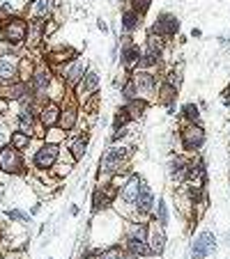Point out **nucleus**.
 I'll list each match as a JSON object with an SVG mask.
<instances>
[{
  "mask_svg": "<svg viewBox=\"0 0 230 259\" xmlns=\"http://www.w3.org/2000/svg\"><path fill=\"white\" fill-rule=\"evenodd\" d=\"M150 3H152V0H132V10L138 12V14H145L148 7H150Z\"/></svg>",
  "mask_w": 230,
  "mask_h": 259,
  "instance_id": "obj_34",
  "label": "nucleus"
},
{
  "mask_svg": "<svg viewBox=\"0 0 230 259\" xmlns=\"http://www.w3.org/2000/svg\"><path fill=\"white\" fill-rule=\"evenodd\" d=\"M0 170L10 174H19L23 172V156L21 151L14 149L12 145H3L0 147Z\"/></svg>",
  "mask_w": 230,
  "mask_h": 259,
  "instance_id": "obj_5",
  "label": "nucleus"
},
{
  "mask_svg": "<svg viewBox=\"0 0 230 259\" xmlns=\"http://www.w3.org/2000/svg\"><path fill=\"white\" fill-rule=\"evenodd\" d=\"M221 42H230V35H228V37H225V39H221Z\"/></svg>",
  "mask_w": 230,
  "mask_h": 259,
  "instance_id": "obj_40",
  "label": "nucleus"
},
{
  "mask_svg": "<svg viewBox=\"0 0 230 259\" xmlns=\"http://www.w3.org/2000/svg\"><path fill=\"white\" fill-rule=\"evenodd\" d=\"M145 234H148V225L145 222H132L127 227V234H125L127 254H132V257H150Z\"/></svg>",
  "mask_w": 230,
  "mask_h": 259,
  "instance_id": "obj_1",
  "label": "nucleus"
},
{
  "mask_svg": "<svg viewBox=\"0 0 230 259\" xmlns=\"http://www.w3.org/2000/svg\"><path fill=\"white\" fill-rule=\"evenodd\" d=\"M39 122H42L44 129H53V126L60 122V106L53 101H46V106L42 108V113H39Z\"/></svg>",
  "mask_w": 230,
  "mask_h": 259,
  "instance_id": "obj_16",
  "label": "nucleus"
},
{
  "mask_svg": "<svg viewBox=\"0 0 230 259\" xmlns=\"http://www.w3.org/2000/svg\"><path fill=\"white\" fill-rule=\"evenodd\" d=\"M0 138H3V131H0Z\"/></svg>",
  "mask_w": 230,
  "mask_h": 259,
  "instance_id": "obj_42",
  "label": "nucleus"
},
{
  "mask_svg": "<svg viewBox=\"0 0 230 259\" xmlns=\"http://www.w3.org/2000/svg\"><path fill=\"white\" fill-rule=\"evenodd\" d=\"M182 117L186 119V124H200V113H198V106H193V103L182 106Z\"/></svg>",
  "mask_w": 230,
  "mask_h": 259,
  "instance_id": "obj_27",
  "label": "nucleus"
},
{
  "mask_svg": "<svg viewBox=\"0 0 230 259\" xmlns=\"http://www.w3.org/2000/svg\"><path fill=\"white\" fill-rule=\"evenodd\" d=\"M180 140H182V147L186 151H196L205 145V131L200 124H186L182 126L180 131Z\"/></svg>",
  "mask_w": 230,
  "mask_h": 259,
  "instance_id": "obj_6",
  "label": "nucleus"
},
{
  "mask_svg": "<svg viewBox=\"0 0 230 259\" xmlns=\"http://www.w3.org/2000/svg\"><path fill=\"white\" fill-rule=\"evenodd\" d=\"M145 243H148V248H150V254H157V257L164 254V250H166V229L157 220H152L148 225Z\"/></svg>",
  "mask_w": 230,
  "mask_h": 259,
  "instance_id": "obj_8",
  "label": "nucleus"
},
{
  "mask_svg": "<svg viewBox=\"0 0 230 259\" xmlns=\"http://www.w3.org/2000/svg\"><path fill=\"white\" fill-rule=\"evenodd\" d=\"M200 35H203V33H200L198 28H193V30H191V37H200Z\"/></svg>",
  "mask_w": 230,
  "mask_h": 259,
  "instance_id": "obj_39",
  "label": "nucleus"
},
{
  "mask_svg": "<svg viewBox=\"0 0 230 259\" xmlns=\"http://www.w3.org/2000/svg\"><path fill=\"white\" fill-rule=\"evenodd\" d=\"M170 179L175 181V184H184L186 181V170H189V161H184L182 156H175L173 161H170Z\"/></svg>",
  "mask_w": 230,
  "mask_h": 259,
  "instance_id": "obj_18",
  "label": "nucleus"
},
{
  "mask_svg": "<svg viewBox=\"0 0 230 259\" xmlns=\"http://www.w3.org/2000/svg\"><path fill=\"white\" fill-rule=\"evenodd\" d=\"M88 135H78L76 140L71 142V158L74 161H83V156L88 154Z\"/></svg>",
  "mask_w": 230,
  "mask_h": 259,
  "instance_id": "obj_24",
  "label": "nucleus"
},
{
  "mask_svg": "<svg viewBox=\"0 0 230 259\" xmlns=\"http://www.w3.org/2000/svg\"><path fill=\"white\" fill-rule=\"evenodd\" d=\"M145 108H148V101H143V99H134V101H129V103L125 106V110L129 113V117H132V119L143 117Z\"/></svg>",
  "mask_w": 230,
  "mask_h": 259,
  "instance_id": "obj_25",
  "label": "nucleus"
},
{
  "mask_svg": "<svg viewBox=\"0 0 230 259\" xmlns=\"http://www.w3.org/2000/svg\"><path fill=\"white\" fill-rule=\"evenodd\" d=\"M78 119V113L74 108H67V110H60V124H62V131H71L74 129V124H76Z\"/></svg>",
  "mask_w": 230,
  "mask_h": 259,
  "instance_id": "obj_26",
  "label": "nucleus"
},
{
  "mask_svg": "<svg viewBox=\"0 0 230 259\" xmlns=\"http://www.w3.org/2000/svg\"><path fill=\"white\" fill-rule=\"evenodd\" d=\"M97 28H99V30H101V33H106V30H108V26H106V21H104V19H97Z\"/></svg>",
  "mask_w": 230,
  "mask_h": 259,
  "instance_id": "obj_35",
  "label": "nucleus"
},
{
  "mask_svg": "<svg viewBox=\"0 0 230 259\" xmlns=\"http://www.w3.org/2000/svg\"><path fill=\"white\" fill-rule=\"evenodd\" d=\"M5 216L10 218V220H17V222H30V216H28V213H23L21 209H7Z\"/></svg>",
  "mask_w": 230,
  "mask_h": 259,
  "instance_id": "obj_32",
  "label": "nucleus"
},
{
  "mask_svg": "<svg viewBox=\"0 0 230 259\" xmlns=\"http://www.w3.org/2000/svg\"><path fill=\"white\" fill-rule=\"evenodd\" d=\"M5 110H7V101L5 99H0V113H5Z\"/></svg>",
  "mask_w": 230,
  "mask_h": 259,
  "instance_id": "obj_37",
  "label": "nucleus"
},
{
  "mask_svg": "<svg viewBox=\"0 0 230 259\" xmlns=\"http://www.w3.org/2000/svg\"><path fill=\"white\" fill-rule=\"evenodd\" d=\"M26 35H28V23L23 19H7L5 28H3V39L7 44H23L26 42Z\"/></svg>",
  "mask_w": 230,
  "mask_h": 259,
  "instance_id": "obj_10",
  "label": "nucleus"
},
{
  "mask_svg": "<svg viewBox=\"0 0 230 259\" xmlns=\"http://www.w3.org/2000/svg\"><path fill=\"white\" fill-rule=\"evenodd\" d=\"M138 60H141V51H138V46H134V44H125V46H122V65H125L127 69H132V67L138 65Z\"/></svg>",
  "mask_w": 230,
  "mask_h": 259,
  "instance_id": "obj_21",
  "label": "nucleus"
},
{
  "mask_svg": "<svg viewBox=\"0 0 230 259\" xmlns=\"http://www.w3.org/2000/svg\"><path fill=\"white\" fill-rule=\"evenodd\" d=\"M28 92H30V85H28V83H23V81L12 83V85L7 87L5 99H7V101H21V99L26 97Z\"/></svg>",
  "mask_w": 230,
  "mask_h": 259,
  "instance_id": "obj_22",
  "label": "nucleus"
},
{
  "mask_svg": "<svg viewBox=\"0 0 230 259\" xmlns=\"http://www.w3.org/2000/svg\"><path fill=\"white\" fill-rule=\"evenodd\" d=\"M177 30H180V21H177L175 14H168V12L159 14L157 23H154V28H152V33H157L159 37H175Z\"/></svg>",
  "mask_w": 230,
  "mask_h": 259,
  "instance_id": "obj_11",
  "label": "nucleus"
},
{
  "mask_svg": "<svg viewBox=\"0 0 230 259\" xmlns=\"http://www.w3.org/2000/svg\"><path fill=\"white\" fill-rule=\"evenodd\" d=\"M177 90H175V87H170L168 85V83H164V85H161V101H164L166 103V106H173V101H175V97H177Z\"/></svg>",
  "mask_w": 230,
  "mask_h": 259,
  "instance_id": "obj_30",
  "label": "nucleus"
},
{
  "mask_svg": "<svg viewBox=\"0 0 230 259\" xmlns=\"http://www.w3.org/2000/svg\"><path fill=\"white\" fill-rule=\"evenodd\" d=\"M129 257H132V254H129ZM132 259H145V257H132Z\"/></svg>",
  "mask_w": 230,
  "mask_h": 259,
  "instance_id": "obj_41",
  "label": "nucleus"
},
{
  "mask_svg": "<svg viewBox=\"0 0 230 259\" xmlns=\"http://www.w3.org/2000/svg\"><path fill=\"white\" fill-rule=\"evenodd\" d=\"M115 60H118V44L110 49V62H115Z\"/></svg>",
  "mask_w": 230,
  "mask_h": 259,
  "instance_id": "obj_36",
  "label": "nucleus"
},
{
  "mask_svg": "<svg viewBox=\"0 0 230 259\" xmlns=\"http://www.w3.org/2000/svg\"><path fill=\"white\" fill-rule=\"evenodd\" d=\"M35 124H37V110L30 106V108H23L19 113V131L26 135H33Z\"/></svg>",
  "mask_w": 230,
  "mask_h": 259,
  "instance_id": "obj_17",
  "label": "nucleus"
},
{
  "mask_svg": "<svg viewBox=\"0 0 230 259\" xmlns=\"http://www.w3.org/2000/svg\"><path fill=\"white\" fill-rule=\"evenodd\" d=\"M138 26H141V14H138V12H134L132 7H127V12L122 14V28H125V33L132 35Z\"/></svg>",
  "mask_w": 230,
  "mask_h": 259,
  "instance_id": "obj_23",
  "label": "nucleus"
},
{
  "mask_svg": "<svg viewBox=\"0 0 230 259\" xmlns=\"http://www.w3.org/2000/svg\"><path fill=\"white\" fill-rule=\"evenodd\" d=\"M129 156V147H110L99 161V174H113L120 170V165Z\"/></svg>",
  "mask_w": 230,
  "mask_h": 259,
  "instance_id": "obj_3",
  "label": "nucleus"
},
{
  "mask_svg": "<svg viewBox=\"0 0 230 259\" xmlns=\"http://www.w3.org/2000/svg\"><path fill=\"white\" fill-rule=\"evenodd\" d=\"M19 71V62L14 55H3L0 58V81H14Z\"/></svg>",
  "mask_w": 230,
  "mask_h": 259,
  "instance_id": "obj_19",
  "label": "nucleus"
},
{
  "mask_svg": "<svg viewBox=\"0 0 230 259\" xmlns=\"http://www.w3.org/2000/svg\"><path fill=\"white\" fill-rule=\"evenodd\" d=\"M99 85H101V76L97 74L94 69L85 71V76H83V81L78 83V92H81V97H92V94H97Z\"/></svg>",
  "mask_w": 230,
  "mask_h": 259,
  "instance_id": "obj_15",
  "label": "nucleus"
},
{
  "mask_svg": "<svg viewBox=\"0 0 230 259\" xmlns=\"http://www.w3.org/2000/svg\"><path fill=\"white\" fill-rule=\"evenodd\" d=\"M49 85H51V71L46 69V67H42V69L35 71L33 78H30V90L35 92V99L44 97V92L49 90Z\"/></svg>",
  "mask_w": 230,
  "mask_h": 259,
  "instance_id": "obj_14",
  "label": "nucleus"
},
{
  "mask_svg": "<svg viewBox=\"0 0 230 259\" xmlns=\"http://www.w3.org/2000/svg\"><path fill=\"white\" fill-rule=\"evenodd\" d=\"M122 97H125V101H127V103L134 101V99H138L136 87H134V83H132V81H127L125 85H122Z\"/></svg>",
  "mask_w": 230,
  "mask_h": 259,
  "instance_id": "obj_33",
  "label": "nucleus"
},
{
  "mask_svg": "<svg viewBox=\"0 0 230 259\" xmlns=\"http://www.w3.org/2000/svg\"><path fill=\"white\" fill-rule=\"evenodd\" d=\"M85 71H88V60L83 58H74L69 62V65L62 69V83H65L67 87H76L78 83L83 81V76H85Z\"/></svg>",
  "mask_w": 230,
  "mask_h": 259,
  "instance_id": "obj_9",
  "label": "nucleus"
},
{
  "mask_svg": "<svg viewBox=\"0 0 230 259\" xmlns=\"http://www.w3.org/2000/svg\"><path fill=\"white\" fill-rule=\"evenodd\" d=\"M216 234L205 229V232L198 234V238L191 243V248H189V259H205L209 254L216 252Z\"/></svg>",
  "mask_w": 230,
  "mask_h": 259,
  "instance_id": "obj_2",
  "label": "nucleus"
},
{
  "mask_svg": "<svg viewBox=\"0 0 230 259\" xmlns=\"http://www.w3.org/2000/svg\"><path fill=\"white\" fill-rule=\"evenodd\" d=\"M223 245H228V248H230V232L223 234Z\"/></svg>",
  "mask_w": 230,
  "mask_h": 259,
  "instance_id": "obj_38",
  "label": "nucleus"
},
{
  "mask_svg": "<svg viewBox=\"0 0 230 259\" xmlns=\"http://www.w3.org/2000/svg\"><path fill=\"white\" fill-rule=\"evenodd\" d=\"M157 222H159L164 229H166V225H168V204H166V200L157 202Z\"/></svg>",
  "mask_w": 230,
  "mask_h": 259,
  "instance_id": "obj_29",
  "label": "nucleus"
},
{
  "mask_svg": "<svg viewBox=\"0 0 230 259\" xmlns=\"http://www.w3.org/2000/svg\"><path fill=\"white\" fill-rule=\"evenodd\" d=\"M132 83H134V87H136L138 99H143V101H148V99H152V97H154V92H157V76L150 74V71H141V69H136V71H134Z\"/></svg>",
  "mask_w": 230,
  "mask_h": 259,
  "instance_id": "obj_4",
  "label": "nucleus"
},
{
  "mask_svg": "<svg viewBox=\"0 0 230 259\" xmlns=\"http://www.w3.org/2000/svg\"><path fill=\"white\" fill-rule=\"evenodd\" d=\"M51 12H53V3H51V0H35L33 5H30V17H33L35 21L51 17Z\"/></svg>",
  "mask_w": 230,
  "mask_h": 259,
  "instance_id": "obj_20",
  "label": "nucleus"
},
{
  "mask_svg": "<svg viewBox=\"0 0 230 259\" xmlns=\"http://www.w3.org/2000/svg\"><path fill=\"white\" fill-rule=\"evenodd\" d=\"M10 145L14 147V149H26L28 145H30V135H26V133H21V131H14V133L10 135Z\"/></svg>",
  "mask_w": 230,
  "mask_h": 259,
  "instance_id": "obj_28",
  "label": "nucleus"
},
{
  "mask_svg": "<svg viewBox=\"0 0 230 259\" xmlns=\"http://www.w3.org/2000/svg\"><path fill=\"white\" fill-rule=\"evenodd\" d=\"M122 254H125V250H122L120 245H110V248L101 250V252L97 254V259H120Z\"/></svg>",
  "mask_w": 230,
  "mask_h": 259,
  "instance_id": "obj_31",
  "label": "nucleus"
},
{
  "mask_svg": "<svg viewBox=\"0 0 230 259\" xmlns=\"http://www.w3.org/2000/svg\"><path fill=\"white\" fill-rule=\"evenodd\" d=\"M58 156H60V145L44 142V145L35 151L33 165L37 167V170H49V167H53L55 163H58Z\"/></svg>",
  "mask_w": 230,
  "mask_h": 259,
  "instance_id": "obj_7",
  "label": "nucleus"
},
{
  "mask_svg": "<svg viewBox=\"0 0 230 259\" xmlns=\"http://www.w3.org/2000/svg\"><path fill=\"white\" fill-rule=\"evenodd\" d=\"M143 181H145V179L138 177V174H132V177H129V181L122 186V193H120V200L125 202V204H129V206L136 204V197H138V193H141Z\"/></svg>",
  "mask_w": 230,
  "mask_h": 259,
  "instance_id": "obj_13",
  "label": "nucleus"
},
{
  "mask_svg": "<svg viewBox=\"0 0 230 259\" xmlns=\"http://www.w3.org/2000/svg\"><path fill=\"white\" fill-rule=\"evenodd\" d=\"M134 209H136L138 216H148V213H152V209H154V193L145 181H143V186H141V193H138V197H136Z\"/></svg>",
  "mask_w": 230,
  "mask_h": 259,
  "instance_id": "obj_12",
  "label": "nucleus"
}]
</instances>
